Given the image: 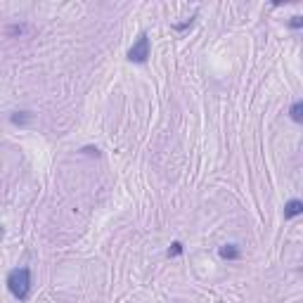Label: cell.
<instances>
[{
  "instance_id": "cell-1",
  "label": "cell",
  "mask_w": 303,
  "mask_h": 303,
  "mask_svg": "<svg viewBox=\"0 0 303 303\" xmlns=\"http://www.w3.org/2000/svg\"><path fill=\"white\" fill-rule=\"evenodd\" d=\"M31 287H34V282H31V270L29 268H14V270H10L7 289H10V294L17 301H26L31 296Z\"/></svg>"
},
{
  "instance_id": "cell-2",
  "label": "cell",
  "mask_w": 303,
  "mask_h": 303,
  "mask_svg": "<svg viewBox=\"0 0 303 303\" xmlns=\"http://www.w3.org/2000/svg\"><path fill=\"white\" fill-rule=\"evenodd\" d=\"M128 60L135 62V64H145V62L149 60V36H147V34H140L137 40L131 45Z\"/></svg>"
},
{
  "instance_id": "cell-3",
  "label": "cell",
  "mask_w": 303,
  "mask_h": 303,
  "mask_svg": "<svg viewBox=\"0 0 303 303\" xmlns=\"http://www.w3.org/2000/svg\"><path fill=\"white\" fill-rule=\"evenodd\" d=\"M303 213V202L301 199H291V202H287L284 204V218H296V216H301Z\"/></svg>"
},
{
  "instance_id": "cell-4",
  "label": "cell",
  "mask_w": 303,
  "mask_h": 303,
  "mask_svg": "<svg viewBox=\"0 0 303 303\" xmlns=\"http://www.w3.org/2000/svg\"><path fill=\"white\" fill-rule=\"evenodd\" d=\"M218 254H220V258H225V261H235V258H239V256H242V251H239V246H237V244H223Z\"/></svg>"
},
{
  "instance_id": "cell-5",
  "label": "cell",
  "mask_w": 303,
  "mask_h": 303,
  "mask_svg": "<svg viewBox=\"0 0 303 303\" xmlns=\"http://www.w3.org/2000/svg\"><path fill=\"white\" fill-rule=\"evenodd\" d=\"M289 114H291V121H296V123L303 121V102H301V100H296V102L291 104Z\"/></svg>"
},
{
  "instance_id": "cell-6",
  "label": "cell",
  "mask_w": 303,
  "mask_h": 303,
  "mask_svg": "<svg viewBox=\"0 0 303 303\" xmlns=\"http://www.w3.org/2000/svg\"><path fill=\"white\" fill-rule=\"evenodd\" d=\"M10 121H12L14 126H26V123L31 121V114H29V111H14L12 116H10Z\"/></svg>"
},
{
  "instance_id": "cell-7",
  "label": "cell",
  "mask_w": 303,
  "mask_h": 303,
  "mask_svg": "<svg viewBox=\"0 0 303 303\" xmlns=\"http://www.w3.org/2000/svg\"><path fill=\"white\" fill-rule=\"evenodd\" d=\"M166 254H168V258H173V256H180L182 254V244L180 242H173L168 246V251H166Z\"/></svg>"
},
{
  "instance_id": "cell-8",
  "label": "cell",
  "mask_w": 303,
  "mask_h": 303,
  "mask_svg": "<svg viewBox=\"0 0 303 303\" xmlns=\"http://www.w3.org/2000/svg\"><path fill=\"white\" fill-rule=\"evenodd\" d=\"M289 26H291V29H301V26H303V17H301V14H296V17H291Z\"/></svg>"
},
{
  "instance_id": "cell-9",
  "label": "cell",
  "mask_w": 303,
  "mask_h": 303,
  "mask_svg": "<svg viewBox=\"0 0 303 303\" xmlns=\"http://www.w3.org/2000/svg\"><path fill=\"white\" fill-rule=\"evenodd\" d=\"M83 152H85V154H90V157H93V154H95V157H100V149H97V147H85Z\"/></svg>"
},
{
  "instance_id": "cell-10",
  "label": "cell",
  "mask_w": 303,
  "mask_h": 303,
  "mask_svg": "<svg viewBox=\"0 0 303 303\" xmlns=\"http://www.w3.org/2000/svg\"><path fill=\"white\" fill-rule=\"evenodd\" d=\"M0 239H2V228H0Z\"/></svg>"
}]
</instances>
